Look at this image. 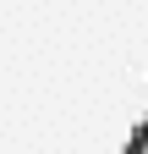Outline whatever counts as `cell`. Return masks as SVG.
Segmentation results:
<instances>
[{
    "mask_svg": "<svg viewBox=\"0 0 148 154\" xmlns=\"http://www.w3.org/2000/svg\"><path fill=\"white\" fill-rule=\"evenodd\" d=\"M126 154H148V116H143V127H137V138H132V149Z\"/></svg>",
    "mask_w": 148,
    "mask_h": 154,
    "instance_id": "1",
    "label": "cell"
}]
</instances>
